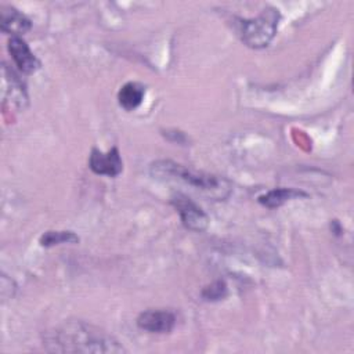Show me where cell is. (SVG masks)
<instances>
[{"instance_id": "7a4b0ae2", "label": "cell", "mask_w": 354, "mask_h": 354, "mask_svg": "<svg viewBox=\"0 0 354 354\" xmlns=\"http://www.w3.org/2000/svg\"><path fill=\"white\" fill-rule=\"evenodd\" d=\"M149 171L155 178L180 181L189 187H194L195 189L210 196L212 199L221 201L227 198L231 192V184L228 180L220 176L189 169L173 160H156L151 165Z\"/></svg>"}, {"instance_id": "3957f363", "label": "cell", "mask_w": 354, "mask_h": 354, "mask_svg": "<svg viewBox=\"0 0 354 354\" xmlns=\"http://www.w3.org/2000/svg\"><path fill=\"white\" fill-rule=\"evenodd\" d=\"M279 11L274 7L264 8L257 17L239 21L242 41L250 48H263L274 39L279 22Z\"/></svg>"}, {"instance_id": "5b68a950", "label": "cell", "mask_w": 354, "mask_h": 354, "mask_svg": "<svg viewBox=\"0 0 354 354\" xmlns=\"http://www.w3.org/2000/svg\"><path fill=\"white\" fill-rule=\"evenodd\" d=\"M176 324V314L166 308H149L137 317V326L149 333H169Z\"/></svg>"}, {"instance_id": "7c38bea8", "label": "cell", "mask_w": 354, "mask_h": 354, "mask_svg": "<svg viewBox=\"0 0 354 354\" xmlns=\"http://www.w3.org/2000/svg\"><path fill=\"white\" fill-rule=\"evenodd\" d=\"M79 236L72 231H47L40 238L41 246H54L59 243H77Z\"/></svg>"}, {"instance_id": "8992f818", "label": "cell", "mask_w": 354, "mask_h": 354, "mask_svg": "<svg viewBox=\"0 0 354 354\" xmlns=\"http://www.w3.org/2000/svg\"><path fill=\"white\" fill-rule=\"evenodd\" d=\"M88 167L100 176L116 177L123 170V160L116 147L108 152H102L98 148H93L88 158Z\"/></svg>"}, {"instance_id": "9c48e42d", "label": "cell", "mask_w": 354, "mask_h": 354, "mask_svg": "<svg viewBox=\"0 0 354 354\" xmlns=\"http://www.w3.org/2000/svg\"><path fill=\"white\" fill-rule=\"evenodd\" d=\"M8 95L14 105H17L18 108H22V109L25 108V105L28 102L25 86H24L22 80L19 79V76L12 69H8L7 65L4 64L3 65V97H4V100H7Z\"/></svg>"}, {"instance_id": "6da1fadb", "label": "cell", "mask_w": 354, "mask_h": 354, "mask_svg": "<svg viewBox=\"0 0 354 354\" xmlns=\"http://www.w3.org/2000/svg\"><path fill=\"white\" fill-rule=\"evenodd\" d=\"M43 344L50 353L118 354L126 348L106 330L82 321L69 319L46 332Z\"/></svg>"}, {"instance_id": "277c9868", "label": "cell", "mask_w": 354, "mask_h": 354, "mask_svg": "<svg viewBox=\"0 0 354 354\" xmlns=\"http://www.w3.org/2000/svg\"><path fill=\"white\" fill-rule=\"evenodd\" d=\"M171 205L180 214L181 223L184 224L185 228L195 232H201L207 228V224H209L207 214L187 195L180 192L174 194L171 196Z\"/></svg>"}, {"instance_id": "52a82bcc", "label": "cell", "mask_w": 354, "mask_h": 354, "mask_svg": "<svg viewBox=\"0 0 354 354\" xmlns=\"http://www.w3.org/2000/svg\"><path fill=\"white\" fill-rule=\"evenodd\" d=\"M8 53L15 64V66L26 75L36 72L40 68V61L32 53L26 41L19 36H11L7 44Z\"/></svg>"}, {"instance_id": "8fae6325", "label": "cell", "mask_w": 354, "mask_h": 354, "mask_svg": "<svg viewBox=\"0 0 354 354\" xmlns=\"http://www.w3.org/2000/svg\"><path fill=\"white\" fill-rule=\"evenodd\" d=\"M300 196H307V194L296 188H275L259 196V202L270 209H274V207H279L281 205H283L290 199L300 198Z\"/></svg>"}, {"instance_id": "30bf717a", "label": "cell", "mask_w": 354, "mask_h": 354, "mask_svg": "<svg viewBox=\"0 0 354 354\" xmlns=\"http://www.w3.org/2000/svg\"><path fill=\"white\" fill-rule=\"evenodd\" d=\"M145 87L138 82H127L118 93V102L126 111H133L142 102Z\"/></svg>"}, {"instance_id": "4fadbf2b", "label": "cell", "mask_w": 354, "mask_h": 354, "mask_svg": "<svg viewBox=\"0 0 354 354\" xmlns=\"http://www.w3.org/2000/svg\"><path fill=\"white\" fill-rule=\"evenodd\" d=\"M227 293V286L223 281H216L214 283L206 286L202 292V296L206 300H218L221 297H224Z\"/></svg>"}, {"instance_id": "ba28073f", "label": "cell", "mask_w": 354, "mask_h": 354, "mask_svg": "<svg viewBox=\"0 0 354 354\" xmlns=\"http://www.w3.org/2000/svg\"><path fill=\"white\" fill-rule=\"evenodd\" d=\"M0 28L4 33L21 37V35H25L28 30H30L32 24H30V19L17 8L11 6H1Z\"/></svg>"}]
</instances>
